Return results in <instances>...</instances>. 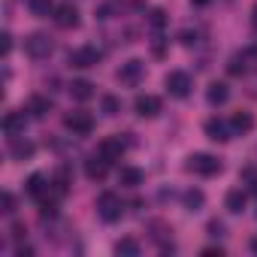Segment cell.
Segmentation results:
<instances>
[{
  "instance_id": "obj_30",
  "label": "cell",
  "mask_w": 257,
  "mask_h": 257,
  "mask_svg": "<svg viewBox=\"0 0 257 257\" xmlns=\"http://www.w3.org/2000/svg\"><path fill=\"white\" fill-rule=\"evenodd\" d=\"M242 179L248 182V191H251V194H257V173H254V170H245V173H242Z\"/></svg>"
},
{
  "instance_id": "obj_23",
  "label": "cell",
  "mask_w": 257,
  "mask_h": 257,
  "mask_svg": "<svg viewBox=\"0 0 257 257\" xmlns=\"http://www.w3.org/2000/svg\"><path fill=\"white\" fill-rule=\"evenodd\" d=\"M182 200H185V209H188V212H200L203 203H206V194H203L200 188H191V191H185Z\"/></svg>"
},
{
  "instance_id": "obj_10",
  "label": "cell",
  "mask_w": 257,
  "mask_h": 257,
  "mask_svg": "<svg viewBox=\"0 0 257 257\" xmlns=\"http://www.w3.org/2000/svg\"><path fill=\"white\" fill-rule=\"evenodd\" d=\"M55 25H58V28H64V31H73V28H79V10H76L73 4H64V7H58V10H55Z\"/></svg>"
},
{
  "instance_id": "obj_25",
  "label": "cell",
  "mask_w": 257,
  "mask_h": 257,
  "mask_svg": "<svg viewBox=\"0 0 257 257\" xmlns=\"http://www.w3.org/2000/svg\"><path fill=\"white\" fill-rule=\"evenodd\" d=\"M28 7H31V13H34L37 19H49V16L55 13L52 0H28Z\"/></svg>"
},
{
  "instance_id": "obj_37",
  "label": "cell",
  "mask_w": 257,
  "mask_h": 257,
  "mask_svg": "<svg viewBox=\"0 0 257 257\" xmlns=\"http://www.w3.org/2000/svg\"><path fill=\"white\" fill-rule=\"evenodd\" d=\"M16 254H19V257H34V248H31V245H19Z\"/></svg>"
},
{
  "instance_id": "obj_26",
  "label": "cell",
  "mask_w": 257,
  "mask_h": 257,
  "mask_svg": "<svg viewBox=\"0 0 257 257\" xmlns=\"http://www.w3.org/2000/svg\"><path fill=\"white\" fill-rule=\"evenodd\" d=\"M100 106H103V115H109V118H115L121 112V100L115 94H103L100 97Z\"/></svg>"
},
{
  "instance_id": "obj_41",
  "label": "cell",
  "mask_w": 257,
  "mask_h": 257,
  "mask_svg": "<svg viewBox=\"0 0 257 257\" xmlns=\"http://www.w3.org/2000/svg\"><path fill=\"white\" fill-rule=\"evenodd\" d=\"M191 4H194V7H206V4H209V0H191Z\"/></svg>"
},
{
  "instance_id": "obj_34",
  "label": "cell",
  "mask_w": 257,
  "mask_h": 257,
  "mask_svg": "<svg viewBox=\"0 0 257 257\" xmlns=\"http://www.w3.org/2000/svg\"><path fill=\"white\" fill-rule=\"evenodd\" d=\"M25 233H28V230H25V224H13V239H16V242H22V239H25Z\"/></svg>"
},
{
  "instance_id": "obj_21",
  "label": "cell",
  "mask_w": 257,
  "mask_h": 257,
  "mask_svg": "<svg viewBox=\"0 0 257 257\" xmlns=\"http://www.w3.org/2000/svg\"><path fill=\"white\" fill-rule=\"evenodd\" d=\"M67 191H70V170L61 167V170L52 176V194H55V197H64Z\"/></svg>"
},
{
  "instance_id": "obj_13",
  "label": "cell",
  "mask_w": 257,
  "mask_h": 257,
  "mask_svg": "<svg viewBox=\"0 0 257 257\" xmlns=\"http://www.w3.org/2000/svg\"><path fill=\"white\" fill-rule=\"evenodd\" d=\"M97 155L106 158L109 164H115V161H121V155H124V143L115 140V137H109V140H103V143L97 146Z\"/></svg>"
},
{
  "instance_id": "obj_29",
  "label": "cell",
  "mask_w": 257,
  "mask_h": 257,
  "mask_svg": "<svg viewBox=\"0 0 257 257\" xmlns=\"http://www.w3.org/2000/svg\"><path fill=\"white\" fill-rule=\"evenodd\" d=\"M0 212H4V215H16V197L10 191H4V197H0Z\"/></svg>"
},
{
  "instance_id": "obj_2",
  "label": "cell",
  "mask_w": 257,
  "mask_h": 257,
  "mask_svg": "<svg viewBox=\"0 0 257 257\" xmlns=\"http://www.w3.org/2000/svg\"><path fill=\"white\" fill-rule=\"evenodd\" d=\"M64 127H67L70 134H76V137H88V134L94 131V118H91V112H85V109L67 112V115H64Z\"/></svg>"
},
{
  "instance_id": "obj_31",
  "label": "cell",
  "mask_w": 257,
  "mask_h": 257,
  "mask_svg": "<svg viewBox=\"0 0 257 257\" xmlns=\"http://www.w3.org/2000/svg\"><path fill=\"white\" fill-rule=\"evenodd\" d=\"M0 40H4V43H0V52H4V58H7V55L13 52V37L4 31V34H0Z\"/></svg>"
},
{
  "instance_id": "obj_15",
  "label": "cell",
  "mask_w": 257,
  "mask_h": 257,
  "mask_svg": "<svg viewBox=\"0 0 257 257\" xmlns=\"http://www.w3.org/2000/svg\"><path fill=\"white\" fill-rule=\"evenodd\" d=\"M34 152H37V146H34L31 140H22V137H10V155H13L16 161H28Z\"/></svg>"
},
{
  "instance_id": "obj_32",
  "label": "cell",
  "mask_w": 257,
  "mask_h": 257,
  "mask_svg": "<svg viewBox=\"0 0 257 257\" xmlns=\"http://www.w3.org/2000/svg\"><path fill=\"white\" fill-rule=\"evenodd\" d=\"M164 22H167V13L164 10H152V25L155 28H164Z\"/></svg>"
},
{
  "instance_id": "obj_9",
  "label": "cell",
  "mask_w": 257,
  "mask_h": 257,
  "mask_svg": "<svg viewBox=\"0 0 257 257\" xmlns=\"http://www.w3.org/2000/svg\"><path fill=\"white\" fill-rule=\"evenodd\" d=\"M203 131H206V137H209L212 143H227V140L233 137V127H230L227 121H221V118H209Z\"/></svg>"
},
{
  "instance_id": "obj_8",
  "label": "cell",
  "mask_w": 257,
  "mask_h": 257,
  "mask_svg": "<svg viewBox=\"0 0 257 257\" xmlns=\"http://www.w3.org/2000/svg\"><path fill=\"white\" fill-rule=\"evenodd\" d=\"M25 188H28V194H31L37 203H43V200H49V197H52V179L46 182V176H40V173H34V176L28 179V185H25Z\"/></svg>"
},
{
  "instance_id": "obj_18",
  "label": "cell",
  "mask_w": 257,
  "mask_h": 257,
  "mask_svg": "<svg viewBox=\"0 0 257 257\" xmlns=\"http://www.w3.org/2000/svg\"><path fill=\"white\" fill-rule=\"evenodd\" d=\"M70 97L79 100V103H85V100L94 97V85H91L88 79H73V82H70Z\"/></svg>"
},
{
  "instance_id": "obj_12",
  "label": "cell",
  "mask_w": 257,
  "mask_h": 257,
  "mask_svg": "<svg viewBox=\"0 0 257 257\" xmlns=\"http://www.w3.org/2000/svg\"><path fill=\"white\" fill-rule=\"evenodd\" d=\"M25 124H28L25 112H7L4 115V134L7 137H22L25 134Z\"/></svg>"
},
{
  "instance_id": "obj_16",
  "label": "cell",
  "mask_w": 257,
  "mask_h": 257,
  "mask_svg": "<svg viewBox=\"0 0 257 257\" xmlns=\"http://www.w3.org/2000/svg\"><path fill=\"white\" fill-rule=\"evenodd\" d=\"M224 206H227V212L239 215V212L248 206V191H242V188H233V191H227V197H224Z\"/></svg>"
},
{
  "instance_id": "obj_4",
  "label": "cell",
  "mask_w": 257,
  "mask_h": 257,
  "mask_svg": "<svg viewBox=\"0 0 257 257\" xmlns=\"http://www.w3.org/2000/svg\"><path fill=\"white\" fill-rule=\"evenodd\" d=\"M188 170L197 176H218L221 173V161L212 155H191L188 158Z\"/></svg>"
},
{
  "instance_id": "obj_28",
  "label": "cell",
  "mask_w": 257,
  "mask_h": 257,
  "mask_svg": "<svg viewBox=\"0 0 257 257\" xmlns=\"http://www.w3.org/2000/svg\"><path fill=\"white\" fill-rule=\"evenodd\" d=\"M227 73L230 76H242L245 73V55H233L230 64H227Z\"/></svg>"
},
{
  "instance_id": "obj_42",
  "label": "cell",
  "mask_w": 257,
  "mask_h": 257,
  "mask_svg": "<svg viewBox=\"0 0 257 257\" xmlns=\"http://www.w3.org/2000/svg\"><path fill=\"white\" fill-rule=\"evenodd\" d=\"M251 251H254V254H257V236H254V239H251Z\"/></svg>"
},
{
  "instance_id": "obj_5",
  "label": "cell",
  "mask_w": 257,
  "mask_h": 257,
  "mask_svg": "<svg viewBox=\"0 0 257 257\" xmlns=\"http://www.w3.org/2000/svg\"><path fill=\"white\" fill-rule=\"evenodd\" d=\"M52 40L46 37V34H31L28 40H25V52L34 58V61H43V58H49L52 55Z\"/></svg>"
},
{
  "instance_id": "obj_7",
  "label": "cell",
  "mask_w": 257,
  "mask_h": 257,
  "mask_svg": "<svg viewBox=\"0 0 257 257\" xmlns=\"http://www.w3.org/2000/svg\"><path fill=\"white\" fill-rule=\"evenodd\" d=\"M70 64L79 67V70H88V67H97L100 64V52L94 46H82L76 52H70Z\"/></svg>"
},
{
  "instance_id": "obj_22",
  "label": "cell",
  "mask_w": 257,
  "mask_h": 257,
  "mask_svg": "<svg viewBox=\"0 0 257 257\" xmlns=\"http://www.w3.org/2000/svg\"><path fill=\"white\" fill-rule=\"evenodd\" d=\"M230 127H233V134H248L251 127H254L251 112H236V115L230 118Z\"/></svg>"
},
{
  "instance_id": "obj_20",
  "label": "cell",
  "mask_w": 257,
  "mask_h": 257,
  "mask_svg": "<svg viewBox=\"0 0 257 257\" xmlns=\"http://www.w3.org/2000/svg\"><path fill=\"white\" fill-rule=\"evenodd\" d=\"M49 112H52V100L49 97H40V94L31 97V103H28V115L31 118H46Z\"/></svg>"
},
{
  "instance_id": "obj_35",
  "label": "cell",
  "mask_w": 257,
  "mask_h": 257,
  "mask_svg": "<svg viewBox=\"0 0 257 257\" xmlns=\"http://www.w3.org/2000/svg\"><path fill=\"white\" fill-rule=\"evenodd\" d=\"M224 233V224L221 221H209V236H221Z\"/></svg>"
},
{
  "instance_id": "obj_11",
  "label": "cell",
  "mask_w": 257,
  "mask_h": 257,
  "mask_svg": "<svg viewBox=\"0 0 257 257\" xmlns=\"http://www.w3.org/2000/svg\"><path fill=\"white\" fill-rule=\"evenodd\" d=\"M134 109H137L140 118H155V115L161 112V100H158L155 94H140L137 103H134Z\"/></svg>"
},
{
  "instance_id": "obj_27",
  "label": "cell",
  "mask_w": 257,
  "mask_h": 257,
  "mask_svg": "<svg viewBox=\"0 0 257 257\" xmlns=\"http://www.w3.org/2000/svg\"><path fill=\"white\" fill-rule=\"evenodd\" d=\"M149 230H152V239H155V242H164V239L173 233L164 221H152V224H149Z\"/></svg>"
},
{
  "instance_id": "obj_3",
  "label": "cell",
  "mask_w": 257,
  "mask_h": 257,
  "mask_svg": "<svg viewBox=\"0 0 257 257\" xmlns=\"http://www.w3.org/2000/svg\"><path fill=\"white\" fill-rule=\"evenodd\" d=\"M164 85H167V91L173 94V97H179V100H185L188 94H191V76L188 73H182V70H173V73H167V79H164Z\"/></svg>"
},
{
  "instance_id": "obj_19",
  "label": "cell",
  "mask_w": 257,
  "mask_h": 257,
  "mask_svg": "<svg viewBox=\"0 0 257 257\" xmlns=\"http://www.w3.org/2000/svg\"><path fill=\"white\" fill-rule=\"evenodd\" d=\"M227 97H230V88H227L224 82H212V85H209V91H206V100H209L212 106H224V103H227Z\"/></svg>"
},
{
  "instance_id": "obj_38",
  "label": "cell",
  "mask_w": 257,
  "mask_h": 257,
  "mask_svg": "<svg viewBox=\"0 0 257 257\" xmlns=\"http://www.w3.org/2000/svg\"><path fill=\"white\" fill-rule=\"evenodd\" d=\"M109 13H112V7H109V4H103V7L97 10V16H100V19H109Z\"/></svg>"
},
{
  "instance_id": "obj_40",
  "label": "cell",
  "mask_w": 257,
  "mask_h": 257,
  "mask_svg": "<svg viewBox=\"0 0 257 257\" xmlns=\"http://www.w3.org/2000/svg\"><path fill=\"white\" fill-rule=\"evenodd\" d=\"M248 55H251V58H257V43H254V46L248 49Z\"/></svg>"
},
{
  "instance_id": "obj_1",
  "label": "cell",
  "mask_w": 257,
  "mask_h": 257,
  "mask_svg": "<svg viewBox=\"0 0 257 257\" xmlns=\"http://www.w3.org/2000/svg\"><path fill=\"white\" fill-rule=\"evenodd\" d=\"M97 212H100V218H103L106 224H115V221L121 218V212H124V203H121L118 194L106 191V194L97 197Z\"/></svg>"
},
{
  "instance_id": "obj_39",
  "label": "cell",
  "mask_w": 257,
  "mask_h": 257,
  "mask_svg": "<svg viewBox=\"0 0 257 257\" xmlns=\"http://www.w3.org/2000/svg\"><path fill=\"white\" fill-rule=\"evenodd\" d=\"M251 25H254V31H257V7L251 10Z\"/></svg>"
},
{
  "instance_id": "obj_36",
  "label": "cell",
  "mask_w": 257,
  "mask_h": 257,
  "mask_svg": "<svg viewBox=\"0 0 257 257\" xmlns=\"http://www.w3.org/2000/svg\"><path fill=\"white\" fill-rule=\"evenodd\" d=\"M182 43H185V46H197V34L185 31V34H182Z\"/></svg>"
},
{
  "instance_id": "obj_33",
  "label": "cell",
  "mask_w": 257,
  "mask_h": 257,
  "mask_svg": "<svg viewBox=\"0 0 257 257\" xmlns=\"http://www.w3.org/2000/svg\"><path fill=\"white\" fill-rule=\"evenodd\" d=\"M221 254H224L221 245H209V248H203V257H221Z\"/></svg>"
},
{
  "instance_id": "obj_6",
  "label": "cell",
  "mask_w": 257,
  "mask_h": 257,
  "mask_svg": "<svg viewBox=\"0 0 257 257\" xmlns=\"http://www.w3.org/2000/svg\"><path fill=\"white\" fill-rule=\"evenodd\" d=\"M143 76H146V64L137 61V58H134V61H127V64H121V70H118V82H121V85H131V88L140 85Z\"/></svg>"
},
{
  "instance_id": "obj_14",
  "label": "cell",
  "mask_w": 257,
  "mask_h": 257,
  "mask_svg": "<svg viewBox=\"0 0 257 257\" xmlns=\"http://www.w3.org/2000/svg\"><path fill=\"white\" fill-rule=\"evenodd\" d=\"M106 173H109V161H106V158L94 155V158H88V161H85V176H88L91 182L106 179Z\"/></svg>"
},
{
  "instance_id": "obj_17",
  "label": "cell",
  "mask_w": 257,
  "mask_h": 257,
  "mask_svg": "<svg viewBox=\"0 0 257 257\" xmlns=\"http://www.w3.org/2000/svg\"><path fill=\"white\" fill-rule=\"evenodd\" d=\"M143 170H137V167H121L118 170V185H124V188H140L143 185Z\"/></svg>"
},
{
  "instance_id": "obj_24",
  "label": "cell",
  "mask_w": 257,
  "mask_h": 257,
  "mask_svg": "<svg viewBox=\"0 0 257 257\" xmlns=\"http://www.w3.org/2000/svg\"><path fill=\"white\" fill-rule=\"evenodd\" d=\"M115 254H121V257H137L140 254V242L137 239H118L115 242Z\"/></svg>"
}]
</instances>
